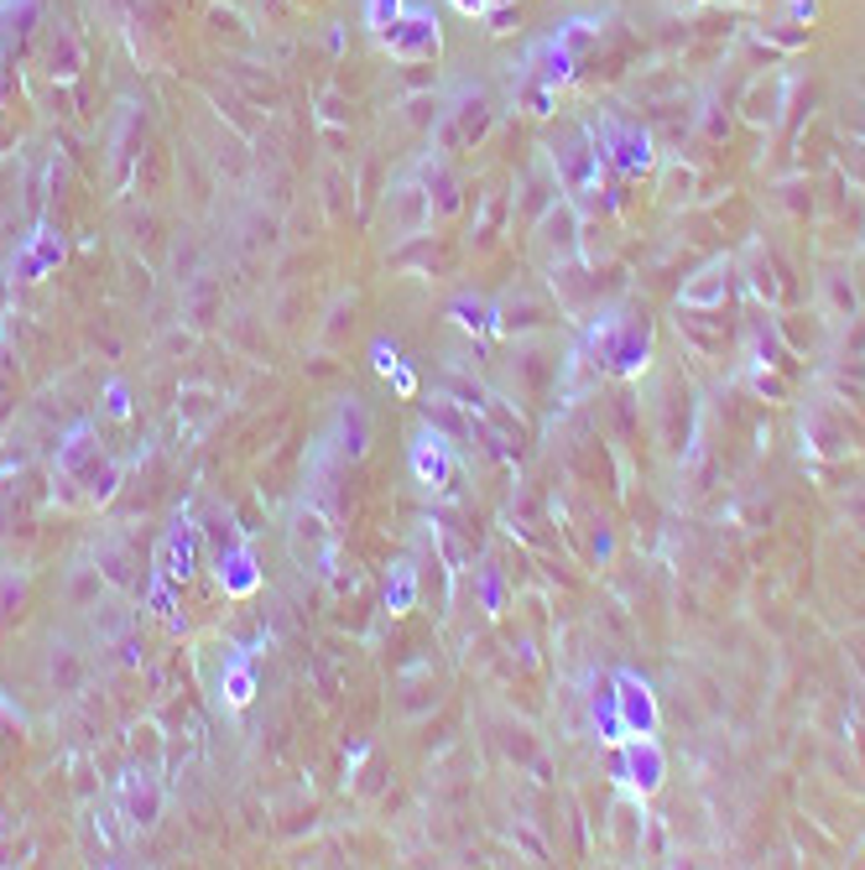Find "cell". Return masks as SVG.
Returning <instances> with one entry per match:
<instances>
[{"instance_id":"obj_1","label":"cell","mask_w":865,"mask_h":870,"mask_svg":"<svg viewBox=\"0 0 865 870\" xmlns=\"http://www.w3.org/2000/svg\"><path fill=\"white\" fill-rule=\"evenodd\" d=\"M375 37H381V48L392 52L397 63H433L438 48H444V32L433 22V11H422V5H407L401 22H392L386 32H375Z\"/></svg>"},{"instance_id":"obj_2","label":"cell","mask_w":865,"mask_h":870,"mask_svg":"<svg viewBox=\"0 0 865 870\" xmlns=\"http://www.w3.org/2000/svg\"><path fill=\"white\" fill-rule=\"evenodd\" d=\"M58 470L69 474V480H84L99 500L110 495V485H116V470L105 464V454H99V444H89V433H73L69 444L58 448Z\"/></svg>"},{"instance_id":"obj_3","label":"cell","mask_w":865,"mask_h":870,"mask_svg":"<svg viewBox=\"0 0 865 870\" xmlns=\"http://www.w3.org/2000/svg\"><path fill=\"white\" fill-rule=\"evenodd\" d=\"M412 474H418L422 485H433V491H444L448 480H454V444L433 423L412 433Z\"/></svg>"},{"instance_id":"obj_4","label":"cell","mask_w":865,"mask_h":870,"mask_svg":"<svg viewBox=\"0 0 865 870\" xmlns=\"http://www.w3.org/2000/svg\"><path fill=\"white\" fill-rule=\"evenodd\" d=\"M615 714H621L626 735H652L657 699H652V688L636 678V673H615Z\"/></svg>"},{"instance_id":"obj_5","label":"cell","mask_w":865,"mask_h":870,"mask_svg":"<svg viewBox=\"0 0 865 870\" xmlns=\"http://www.w3.org/2000/svg\"><path fill=\"white\" fill-rule=\"evenodd\" d=\"M615 772L626 776L636 793H657V787H662V751L652 746V735H626Z\"/></svg>"},{"instance_id":"obj_6","label":"cell","mask_w":865,"mask_h":870,"mask_svg":"<svg viewBox=\"0 0 865 870\" xmlns=\"http://www.w3.org/2000/svg\"><path fill=\"white\" fill-rule=\"evenodd\" d=\"M214 573H219L225 594H235V600H245V594L261 589V568H256V558H251V547H219Z\"/></svg>"},{"instance_id":"obj_7","label":"cell","mask_w":865,"mask_h":870,"mask_svg":"<svg viewBox=\"0 0 865 870\" xmlns=\"http://www.w3.org/2000/svg\"><path fill=\"white\" fill-rule=\"evenodd\" d=\"M308 547H313V568L328 573V558H334V537H328V527L319 511H298V532H292V553L308 558Z\"/></svg>"},{"instance_id":"obj_8","label":"cell","mask_w":865,"mask_h":870,"mask_svg":"<svg viewBox=\"0 0 865 870\" xmlns=\"http://www.w3.org/2000/svg\"><path fill=\"white\" fill-rule=\"evenodd\" d=\"M120 793H125V813H131V823H157V813H163V787H157L152 776L131 772Z\"/></svg>"},{"instance_id":"obj_9","label":"cell","mask_w":865,"mask_h":870,"mask_svg":"<svg viewBox=\"0 0 865 870\" xmlns=\"http://www.w3.org/2000/svg\"><path fill=\"white\" fill-rule=\"evenodd\" d=\"M157 573H167L172 584L193 573V532L188 527H172L163 537V553H157Z\"/></svg>"},{"instance_id":"obj_10","label":"cell","mask_w":865,"mask_h":870,"mask_svg":"<svg viewBox=\"0 0 865 870\" xmlns=\"http://www.w3.org/2000/svg\"><path fill=\"white\" fill-rule=\"evenodd\" d=\"M418 605V568L412 564H397L392 568V579H386V611L392 615H407Z\"/></svg>"},{"instance_id":"obj_11","label":"cell","mask_w":865,"mask_h":870,"mask_svg":"<svg viewBox=\"0 0 865 870\" xmlns=\"http://www.w3.org/2000/svg\"><path fill=\"white\" fill-rule=\"evenodd\" d=\"M58 256H63V245H58V240L43 230V235H37V245H32V251L22 256V266H16V271H22V282H37L47 266H58Z\"/></svg>"},{"instance_id":"obj_12","label":"cell","mask_w":865,"mask_h":870,"mask_svg":"<svg viewBox=\"0 0 865 870\" xmlns=\"http://www.w3.org/2000/svg\"><path fill=\"white\" fill-rule=\"evenodd\" d=\"M610 146H615V162L626 167V172H641V167L652 162V157H647V142H641L636 131H610Z\"/></svg>"},{"instance_id":"obj_13","label":"cell","mask_w":865,"mask_h":870,"mask_svg":"<svg viewBox=\"0 0 865 870\" xmlns=\"http://www.w3.org/2000/svg\"><path fill=\"white\" fill-rule=\"evenodd\" d=\"M219 688H225V699H230L235 709H240V704H251V693H256V678H251V667H245V657H235L230 667H225V682H219Z\"/></svg>"},{"instance_id":"obj_14","label":"cell","mask_w":865,"mask_h":870,"mask_svg":"<svg viewBox=\"0 0 865 870\" xmlns=\"http://www.w3.org/2000/svg\"><path fill=\"white\" fill-rule=\"evenodd\" d=\"M454 313V324L459 329H469V334H485V329H495L491 318H495V307L491 303H474V298H459V303L448 307Z\"/></svg>"},{"instance_id":"obj_15","label":"cell","mask_w":865,"mask_h":870,"mask_svg":"<svg viewBox=\"0 0 865 870\" xmlns=\"http://www.w3.org/2000/svg\"><path fill=\"white\" fill-rule=\"evenodd\" d=\"M339 427H345V438H350V444H345V454H365L371 423H365V412H360L355 401H345V407H339Z\"/></svg>"},{"instance_id":"obj_16","label":"cell","mask_w":865,"mask_h":870,"mask_svg":"<svg viewBox=\"0 0 865 870\" xmlns=\"http://www.w3.org/2000/svg\"><path fill=\"white\" fill-rule=\"evenodd\" d=\"M720 282H725V266H709L694 287H683V303H694V307L720 303Z\"/></svg>"},{"instance_id":"obj_17","label":"cell","mask_w":865,"mask_h":870,"mask_svg":"<svg viewBox=\"0 0 865 870\" xmlns=\"http://www.w3.org/2000/svg\"><path fill=\"white\" fill-rule=\"evenodd\" d=\"M401 11H407V0H365V26L386 32L392 22H401Z\"/></svg>"},{"instance_id":"obj_18","label":"cell","mask_w":865,"mask_h":870,"mask_svg":"<svg viewBox=\"0 0 865 870\" xmlns=\"http://www.w3.org/2000/svg\"><path fill=\"white\" fill-rule=\"evenodd\" d=\"M172 579H167V573H157V579H152V594H146V600H152V611L157 615H172Z\"/></svg>"},{"instance_id":"obj_19","label":"cell","mask_w":865,"mask_h":870,"mask_svg":"<svg viewBox=\"0 0 865 870\" xmlns=\"http://www.w3.org/2000/svg\"><path fill=\"white\" fill-rule=\"evenodd\" d=\"M375 371H381V376H392V371H397L401 365V354H397V345H386V339H375Z\"/></svg>"},{"instance_id":"obj_20","label":"cell","mask_w":865,"mask_h":870,"mask_svg":"<svg viewBox=\"0 0 865 870\" xmlns=\"http://www.w3.org/2000/svg\"><path fill=\"white\" fill-rule=\"evenodd\" d=\"M480 600H485V611H501L506 589H501V579H495V573H485V579H480Z\"/></svg>"},{"instance_id":"obj_21","label":"cell","mask_w":865,"mask_h":870,"mask_svg":"<svg viewBox=\"0 0 865 870\" xmlns=\"http://www.w3.org/2000/svg\"><path fill=\"white\" fill-rule=\"evenodd\" d=\"M386 380H392V391H397V397H418V376H412L407 365H397Z\"/></svg>"},{"instance_id":"obj_22","label":"cell","mask_w":865,"mask_h":870,"mask_svg":"<svg viewBox=\"0 0 865 870\" xmlns=\"http://www.w3.org/2000/svg\"><path fill=\"white\" fill-rule=\"evenodd\" d=\"M512 16H516L512 5H495V11L485 5V22H491V32H512Z\"/></svg>"},{"instance_id":"obj_23","label":"cell","mask_w":865,"mask_h":870,"mask_svg":"<svg viewBox=\"0 0 865 870\" xmlns=\"http://www.w3.org/2000/svg\"><path fill=\"white\" fill-rule=\"evenodd\" d=\"M110 412H116V418H125V412H131V401H125V386H110Z\"/></svg>"},{"instance_id":"obj_24","label":"cell","mask_w":865,"mask_h":870,"mask_svg":"<svg viewBox=\"0 0 865 870\" xmlns=\"http://www.w3.org/2000/svg\"><path fill=\"white\" fill-rule=\"evenodd\" d=\"M485 5H491V0H454L459 16H485Z\"/></svg>"}]
</instances>
